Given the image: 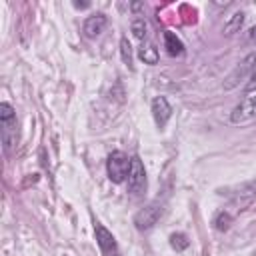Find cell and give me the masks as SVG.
<instances>
[{
  "mask_svg": "<svg viewBox=\"0 0 256 256\" xmlns=\"http://www.w3.org/2000/svg\"><path fill=\"white\" fill-rule=\"evenodd\" d=\"M152 116H154V122H156V126L158 128H164L166 124H168V120H170V116H172V106H170V102L164 98V96H156L154 100H152Z\"/></svg>",
  "mask_w": 256,
  "mask_h": 256,
  "instance_id": "ba28073f",
  "label": "cell"
},
{
  "mask_svg": "<svg viewBox=\"0 0 256 256\" xmlns=\"http://www.w3.org/2000/svg\"><path fill=\"white\" fill-rule=\"evenodd\" d=\"M74 6H76V8H86L88 2H82V4H80V2H74Z\"/></svg>",
  "mask_w": 256,
  "mask_h": 256,
  "instance_id": "d6986e66",
  "label": "cell"
},
{
  "mask_svg": "<svg viewBox=\"0 0 256 256\" xmlns=\"http://www.w3.org/2000/svg\"><path fill=\"white\" fill-rule=\"evenodd\" d=\"M0 134H2L4 152L10 154L16 146V112L8 102L0 104Z\"/></svg>",
  "mask_w": 256,
  "mask_h": 256,
  "instance_id": "6da1fadb",
  "label": "cell"
},
{
  "mask_svg": "<svg viewBox=\"0 0 256 256\" xmlns=\"http://www.w3.org/2000/svg\"><path fill=\"white\" fill-rule=\"evenodd\" d=\"M252 118H256V92L246 94V98L230 114L232 124H244V122H248Z\"/></svg>",
  "mask_w": 256,
  "mask_h": 256,
  "instance_id": "8992f818",
  "label": "cell"
},
{
  "mask_svg": "<svg viewBox=\"0 0 256 256\" xmlns=\"http://www.w3.org/2000/svg\"><path fill=\"white\" fill-rule=\"evenodd\" d=\"M170 244H172L174 250H184V248H188V238L178 232V234H172L170 236Z\"/></svg>",
  "mask_w": 256,
  "mask_h": 256,
  "instance_id": "9a60e30c",
  "label": "cell"
},
{
  "mask_svg": "<svg viewBox=\"0 0 256 256\" xmlns=\"http://www.w3.org/2000/svg\"><path fill=\"white\" fill-rule=\"evenodd\" d=\"M120 54H122L124 64H126V66H132V50H130L128 38H122V40H120Z\"/></svg>",
  "mask_w": 256,
  "mask_h": 256,
  "instance_id": "5bb4252c",
  "label": "cell"
},
{
  "mask_svg": "<svg viewBox=\"0 0 256 256\" xmlns=\"http://www.w3.org/2000/svg\"><path fill=\"white\" fill-rule=\"evenodd\" d=\"M138 56H140V60H142L144 64H156V62H158V48H156L154 44L146 42V44H142V46L138 48Z\"/></svg>",
  "mask_w": 256,
  "mask_h": 256,
  "instance_id": "8fae6325",
  "label": "cell"
},
{
  "mask_svg": "<svg viewBox=\"0 0 256 256\" xmlns=\"http://www.w3.org/2000/svg\"><path fill=\"white\" fill-rule=\"evenodd\" d=\"M246 94H252V92H256V70L252 72V76L248 78V82H246Z\"/></svg>",
  "mask_w": 256,
  "mask_h": 256,
  "instance_id": "e0dca14e",
  "label": "cell"
},
{
  "mask_svg": "<svg viewBox=\"0 0 256 256\" xmlns=\"http://www.w3.org/2000/svg\"><path fill=\"white\" fill-rule=\"evenodd\" d=\"M230 222H232V216H230L228 212H220V214L216 216V220H214V224H216L218 230H228Z\"/></svg>",
  "mask_w": 256,
  "mask_h": 256,
  "instance_id": "2e32d148",
  "label": "cell"
},
{
  "mask_svg": "<svg viewBox=\"0 0 256 256\" xmlns=\"http://www.w3.org/2000/svg\"><path fill=\"white\" fill-rule=\"evenodd\" d=\"M94 232H96V242H98V246H100V250H102V254L104 256H118L120 252H118V244H116V238L112 236V232L110 230H106L102 224H94Z\"/></svg>",
  "mask_w": 256,
  "mask_h": 256,
  "instance_id": "52a82bcc",
  "label": "cell"
},
{
  "mask_svg": "<svg viewBox=\"0 0 256 256\" xmlns=\"http://www.w3.org/2000/svg\"><path fill=\"white\" fill-rule=\"evenodd\" d=\"M242 24H244V12H234L232 16H230V20L224 24V34H234V32H238L240 28H242Z\"/></svg>",
  "mask_w": 256,
  "mask_h": 256,
  "instance_id": "7c38bea8",
  "label": "cell"
},
{
  "mask_svg": "<svg viewBox=\"0 0 256 256\" xmlns=\"http://www.w3.org/2000/svg\"><path fill=\"white\" fill-rule=\"evenodd\" d=\"M164 46H166V52L170 56H182L184 54V44L174 32H164Z\"/></svg>",
  "mask_w": 256,
  "mask_h": 256,
  "instance_id": "30bf717a",
  "label": "cell"
},
{
  "mask_svg": "<svg viewBox=\"0 0 256 256\" xmlns=\"http://www.w3.org/2000/svg\"><path fill=\"white\" fill-rule=\"evenodd\" d=\"M146 32H148V24L144 18H136L132 22V34L138 38V40H144L146 38Z\"/></svg>",
  "mask_w": 256,
  "mask_h": 256,
  "instance_id": "4fadbf2b",
  "label": "cell"
},
{
  "mask_svg": "<svg viewBox=\"0 0 256 256\" xmlns=\"http://www.w3.org/2000/svg\"><path fill=\"white\" fill-rule=\"evenodd\" d=\"M256 70V54H248L242 62H238L234 66V70L228 74V78L224 80V90H232L236 88L240 82H244L246 78L252 76V72Z\"/></svg>",
  "mask_w": 256,
  "mask_h": 256,
  "instance_id": "3957f363",
  "label": "cell"
},
{
  "mask_svg": "<svg viewBox=\"0 0 256 256\" xmlns=\"http://www.w3.org/2000/svg\"><path fill=\"white\" fill-rule=\"evenodd\" d=\"M130 162L132 158H128L124 152H112L106 160V172L108 178L114 184H122L124 180H128V172H130Z\"/></svg>",
  "mask_w": 256,
  "mask_h": 256,
  "instance_id": "7a4b0ae2",
  "label": "cell"
},
{
  "mask_svg": "<svg viewBox=\"0 0 256 256\" xmlns=\"http://www.w3.org/2000/svg\"><path fill=\"white\" fill-rule=\"evenodd\" d=\"M146 188V170H144V164L140 162L138 156H132V162H130V172H128V192L138 196L142 194Z\"/></svg>",
  "mask_w": 256,
  "mask_h": 256,
  "instance_id": "277c9868",
  "label": "cell"
},
{
  "mask_svg": "<svg viewBox=\"0 0 256 256\" xmlns=\"http://www.w3.org/2000/svg\"><path fill=\"white\" fill-rule=\"evenodd\" d=\"M162 204L160 202H150L148 206H144L140 212H136V216H134V224H136V228L138 230H148V228H152L156 222H158V218L162 216Z\"/></svg>",
  "mask_w": 256,
  "mask_h": 256,
  "instance_id": "5b68a950",
  "label": "cell"
},
{
  "mask_svg": "<svg viewBox=\"0 0 256 256\" xmlns=\"http://www.w3.org/2000/svg\"><path fill=\"white\" fill-rule=\"evenodd\" d=\"M248 38H250V40L256 44V26H254V28H250V32H248Z\"/></svg>",
  "mask_w": 256,
  "mask_h": 256,
  "instance_id": "ac0fdd59",
  "label": "cell"
},
{
  "mask_svg": "<svg viewBox=\"0 0 256 256\" xmlns=\"http://www.w3.org/2000/svg\"><path fill=\"white\" fill-rule=\"evenodd\" d=\"M106 24H108V18H106L102 12H98V14H92V16H88V18L84 20L82 32H84L86 38H96V36H100V34L104 32Z\"/></svg>",
  "mask_w": 256,
  "mask_h": 256,
  "instance_id": "9c48e42d",
  "label": "cell"
}]
</instances>
